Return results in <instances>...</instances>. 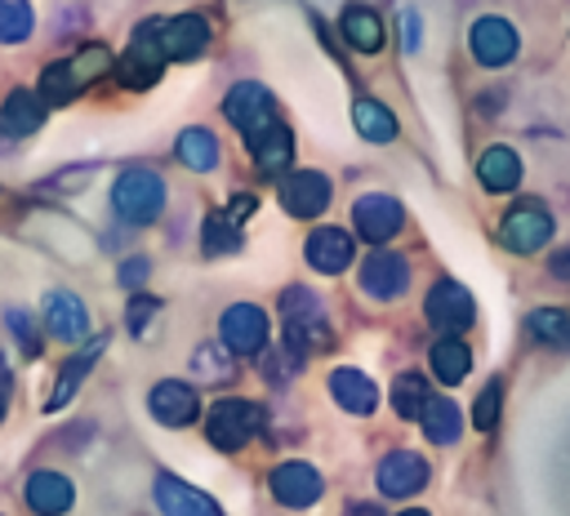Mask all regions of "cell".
<instances>
[{"label": "cell", "instance_id": "obj_25", "mask_svg": "<svg viewBox=\"0 0 570 516\" xmlns=\"http://www.w3.org/2000/svg\"><path fill=\"white\" fill-rule=\"evenodd\" d=\"M338 27H343V40L352 49H361V53H379L383 49V22H379V13L370 4H347Z\"/></svg>", "mask_w": 570, "mask_h": 516}, {"label": "cell", "instance_id": "obj_5", "mask_svg": "<svg viewBox=\"0 0 570 516\" xmlns=\"http://www.w3.org/2000/svg\"><path fill=\"white\" fill-rule=\"evenodd\" d=\"M499 240L512 249V254H534L552 240V214L539 205V200H521L503 214L499 222Z\"/></svg>", "mask_w": 570, "mask_h": 516}, {"label": "cell", "instance_id": "obj_40", "mask_svg": "<svg viewBox=\"0 0 570 516\" xmlns=\"http://www.w3.org/2000/svg\"><path fill=\"white\" fill-rule=\"evenodd\" d=\"M156 311H160V302H156V298H134V302H129V334L138 338V334L151 325V316H156Z\"/></svg>", "mask_w": 570, "mask_h": 516}, {"label": "cell", "instance_id": "obj_37", "mask_svg": "<svg viewBox=\"0 0 570 516\" xmlns=\"http://www.w3.org/2000/svg\"><path fill=\"white\" fill-rule=\"evenodd\" d=\"M499 409H503V383L490 378V383L481 387L476 405H472V423H476V431H490V427L499 423Z\"/></svg>", "mask_w": 570, "mask_h": 516}, {"label": "cell", "instance_id": "obj_31", "mask_svg": "<svg viewBox=\"0 0 570 516\" xmlns=\"http://www.w3.org/2000/svg\"><path fill=\"white\" fill-rule=\"evenodd\" d=\"M111 67H116V58H111V49H107V44H85L76 58H67V71H71V80H76V89H80V93H85L94 80H102Z\"/></svg>", "mask_w": 570, "mask_h": 516}, {"label": "cell", "instance_id": "obj_15", "mask_svg": "<svg viewBox=\"0 0 570 516\" xmlns=\"http://www.w3.org/2000/svg\"><path fill=\"white\" fill-rule=\"evenodd\" d=\"M428 476H432V467H428V458L414 454V449H392V454L379 463V489H383L387 498H410V494H419V489L428 485Z\"/></svg>", "mask_w": 570, "mask_h": 516}, {"label": "cell", "instance_id": "obj_30", "mask_svg": "<svg viewBox=\"0 0 570 516\" xmlns=\"http://www.w3.org/2000/svg\"><path fill=\"white\" fill-rule=\"evenodd\" d=\"M178 160H183L187 169L209 173V169L218 165V142H214V133H209V129H200V125L183 129V133H178Z\"/></svg>", "mask_w": 570, "mask_h": 516}, {"label": "cell", "instance_id": "obj_38", "mask_svg": "<svg viewBox=\"0 0 570 516\" xmlns=\"http://www.w3.org/2000/svg\"><path fill=\"white\" fill-rule=\"evenodd\" d=\"M196 374H205V378H218V383H232V374H236V365H232V351H227V347H214V343H205V347L196 351Z\"/></svg>", "mask_w": 570, "mask_h": 516}, {"label": "cell", "instance_id": "obj_16", "mask_svg": "<svg viewBox=\"0 0 570 516\" xmlns=\"http://www.w3.org/2000/svg\"><path fill=\"white\" fill-rule=\"evenodd\" d=\"M267 485H272L276 503H285V507H312L321 498V489H325L321 485V472L312 463H298V458L276 463L272 476H267Z\"/></svg>", "mask_w": 570, "mask_h": 516}, {"label": "cell", "instance_id": "obj_43", "mask_svg": "<svg viewBox=\"0 0 570 516\" xmlns=\"http://www.w3.org/2000/svg\"><path fill=\"white\" fill-rule=\"evenodd\" d=\"M254 209H258V200H254V196H232V209H227V218H232V222H240V218H249Z\"/></svg>", "mask_w": 570, "mask_h": 516}, {"label": "cell", "instance_id": "obj_21", "mask_svg": "<svg viewBox=\"0 0 570 516\" xmlns=\"http://www.w3.org/2000/svg\"><path fill=\"white\" fill-rule=\"evenodd\" d=\"M303 254H307V262H312L316 271L338 276V271L352 262V236H347V231H338V227H316V231L307 236Z\"/></svg>", "mask_w": 570, "mask_h": 516}, {"label": "cell", "instance_id": "obj_47", "mask_svg": "<svg viewBox=\"0 0 570 516\" xmlns=\"http://www.w3.org/2000/svg\"><path fill=\"white\" fill-rule=\"evenodd\" d=\"M0 418H4V396H0Z\"/></svg>", "mask_w": 570, "mask_h": 516}, {"label": "cell", "instance_id": "obj_44", "mask_svg": "<svg viewBox=\"0 0 570 516\" xmlns=\"http://www.w3.org/2000/svg\"><path fill=\"white\" fill-rule=\"evenodd\" d=\"M548 271H552V276H561V280H570V249H557V254H552V262H548Z\"/></svg>", "mask_w": 570, "mask_h": 516}, {"label": "cell", "instance_id": "obj_34", "mask_svg": "<svg viewBox=\"0 0 570 516\" xmlns=\"http://www.w3.org/2000/svg\"><path fill=\"white\" fill-rule=\"evenodd\" d=\"M40 98L45 102H71V98H80V89H76V80H71V71H67V58H58V62H49L45 71H40Z\"/></svg>", "mask_w": 570, "mask_h": 516}, {"label": "cell", "instance_id": "obj_20", "mask_svg": "<svg viewBox=\"0 0 570 516\" xmlns=\"http://www.w3.org/2000/svg\"><path fill=\"white\" fill-rule=\"evenodd\" d=\"M107 347V334H98V338H89L76 356H67V365L58 369V383H53V391H49V400H45V409L53 414V409H62L76 391H80V383H85V374L94 369V360H98V351Z\"/></svg>", "mask_w": 570, "mask_h": 516}, {"label": "cell", "instance_id": "obj_41", "mask_svg": "<svg viewBox=\"0 0 570 516\" xmlns=\"http://www.w3.org/2000/svg\"><path fill=\"white\" fill-rule=\"evenodd\" d=\"M9 329H13L18 338H22V351H27V356H40V338H36V329L27 325V316H22L18 307L9 311Z\"/></svg>", "mask_w": 570, "mask_h": 516}, {"label": "cell", "instance_id": "obj_4", "mask_svg": "<svg viewBox=\"0 0 570 516\" xmlns=\"http://www.w3.org/2000/svg\"><path fill=\"white\" fill-rule=\"evenodd\" d=\"M423 311H428V325L441 334V338H454V334H463L472 320H476V302H472V294L459 285V280H436L432 289H428V302H423Z\"/></svg>", "mask_w": 570, "mask_h": 516}, {"label": "cell", "instance_id": "obj_2", "mask_svg": "<svg viewBox=\"0 0 570 516\" xmlns=\"http://www.w3.org/2000/svg\"><path fill=\"white\" fill-rule=\"evenodd\" d=\"M111 205L125 222L142 227V222H156L160 209H165V182L156 169H125L111 187Z\"/></svg>", "mask_w": 570, "mask_h": 516}, {"label": "cell", "instance_id": "obj_35", "mask_svg": "<svg viewBox=\"0 0 570 516\" xmlns=\"http://www.w3.org/2000/svg\"><path fill=\"white\" fill-rule=\"evenodd\" d=\"M240 249V222H232L227 214H209L205 218V254H236Z\"/></svg>", "mask_w": 570, "mask_h": 516}, {"label": "cell", "instance_id": "obj_8", "mask_svg": "<svg viewBox=\"0 0 570 516\" xmlns=\"http://www.w3.org/2000/svg\"><path fill=\"white\" fill-rule=\"evenodd\" d=\"M156 44L165 62H187L209 44V22L200 13H178V18H156Z\"/></svg>", "mask_w": 570, "mask_h": 516}, {"label": "cell", "instance_id": "obj_17", "mask_svg": "<svg viewBox=\"0 0 570 516\" xmlns=\"http://www.w3.org/2000/svg\"><path fill=\"white\" fill-rule=\"evenodd\" d=\"M45 325H49V334H53L58 343H80V338L89 334V311H85V302H80L76 294L53 289V294L45 298Z\"/></svg>", "mask_w": 570, "mask_h": 516}, {"label": "cell", "instance_id": "obj_19", "mask_svg": "<svg viewBox=\"0 0 570 516\" xmlns=\"http://www.w3.org/2000/svg\"><path fill=\"white\" fill-rule=\"evenodd\" d=\"M156 507L165 512V516H223L218 507H214V498H205L200 489H191L187 480H178V476H156Z\"/></svg>", "mask_w": 570, "mask_h": 516}, {"label": "cell", "instance_id": "obj_11", "mask_svg": "<svg viewBox=\"0 0 570 516\" xmlns=\"http://www.w3.org/2000/svg\"><path fill=\"white\" fill-rule=\"evenodd\" d=\"M281 205L294 218H316L330 205V178L321 169H294L281 178Z\"/></svg>", "mask_w": 570, "mask_h": 516}, {"label": "cell", "instance_id": "obj_45", "mask_svg": "<svg viewBox=\"0 0 570 516\" xmlns=\"http://www.w3.org/2000/svg\"><path fill=\"white\" fill-rule=\"evenodd\" d=\"M405 44H410V49L419 44V18H414V13H405Z\"/></svg>", "mask_w": 570, "mask_h": 516}, {"label": "cell", "instance_id": "obj_1", "mask_svg": "<svg viewBox=\"0 0 570 516\" xmlns=\"http://www.w3.org/2000/svg\"><path fill=\"white\" fill-rule=\"evenodd\" d=\"M281 329H285V343L294 351H316V347L330 351V343H334L325 302L303 285H289L281 294Z\"/></svg>", "mask_w": 570, "mask_h": 516}, {"label": "cell", "instance_id": "obj_32", "mask_svg": "<svg viewBox=\"0 0 570 516\" xmlns=\"http://www.w3.org/2000/svg\"><path fill=\"white\" fill-rule=\"evenodd\" d=\"M525 329L543 343V347H570V316L561 307H534L525 316Z\"/></svg>", "mask_w": 570, "mask_h": 516}, {"label": "cell", "instance_id": "obj_7", "mask_svg": "<svg viewBox=\"0 0 570 516\" xmlns=\"http://www.w3.org/2000/svg\"><path fill=\"white\" fill-rule=\"evenodd\" d=\"M160 67H165V58H160V44H156V18H151V22H142V27L134 31L125 58L116 62V76H120L125 89H151V85L160 80Z\"/></svg>", "mask_w": 570, "mask_h": 516}, {"label": "cell", "instance_id": "obj_22", "mask_svg": "<svg viewBox=\"0 0 570 516\" xmlns=\"http://www.w3.org/2000/svg\"><path fill=\"white\" fill-rule=\"evenodd\" d=\"M40 125H45V98L31 93V89H13V93L4 98V107H0V129H4L9 138H27V133H36Z\"/></svg>", "mask_w": 570, "mask_h": 516}, {"label": "cell", "instance_id": "obj_29", "mask_svg": "<svg viewBox=\"0 0 570 516\" xmlns=\"http://www.w3.org/2000/svg\"><path fill=\"white\" fill-rule=\"evenodd\" d=\"M468 369H472V351H468V343H459V338H441V343L432 347V374H436L445 387L463 383Z\"/></svg>", "mask_w": 570, "mask_h": 516}, {"label": "cell", "instance_id": "obj_9", "mask_svg": "<svg viewBox=\"0 0 570 516\" xmlns=\"http://www.w3.org/2000/svg\"><path fill=\"white\" fill-rule=\"evenodd\" d=\"M218 334H223V347H227L232 356H258V351L267 347V316H263V307H254V302H232V307L223 311Z\"/></svg>", "mask_w": 570, "mask_h": 516}, {"label": "cell", "instance_id": "obj_12", "mask_svg": "<svg viewBox=\"0 0 570 516\" xmlns=\"http://www.w3.org/2000/svg\"><path fill=\"white\" fill-rule=\"evenodd\" d=\"M468 49L481 67H503L517 58V27L508 18H476L468 31Z\"/></svg>", "mask_w": 570, "mask_h": 516}, {"label": "cell", "instance_id": "obj_46", "mask_svg": "<svg viewBox=\"0 0 570 516\" xmlns=\"http://www.w3.org/2000/svg\"><path fill=\"white\" fill-rule=\"evenodd\" d=\"M396 516H428V512H419V507H410V512H396Z\"/></svg>", "mask_w": 570, "mask_h": 516}, {"label": "cell", "instance_id": "obj_6", "mask_svg": "<svg viewBox=\"0 0 570 516\" xmlns=\"http://www.w3.org/2000/svg\"><path fill=\"white\" fill-rule=\"evenodd\" d=\"M223 116H227L245 138H254V133H263L267 125H276V98H272L263 85L240 80V85L227 89V98H223Z\"/></svg>", "mask_w": 570, "mask_h": 516}, {"label": "cell", "instance_id": "obj_27", "mask_svg": "<svg viewBox=\"0 0 570 516\" xmlns=\"http://www.w3.org/2000/svg\"><path fill=\"white\" fill-rule=\"evenodd\" d=\"M419 423H423V431H428V440H432V445H454V440H459V431H463L459 405H454V400H445V396H428V405H423Z\"/></svg>", "mask_w": 570, "mask_h": 516}, {"label": "cell", "instance_id": "obj_39", "mask_svg": "<svg viewBox=\"0 0 570 516\" xmlns=\"http://www.w3.org/2000/svg\"><path fill=\"white\" fill-rule=\"evenodd\" d=\"M263 351H267V347H263ZM298 365H303V360H298V351H294V347H285V343H281L276 351H267V356H263V369H267V378H276V383L294 378V374H298Z\"/></svg>", "mask_w": 570, "mask_h": 516}, {"label": "cell", "instance_id": "obj_23", "mask_svg": "<svg viewBox=\"0 0 570 516\" xmlns=\"http://www.w3.org/2000/svg\"><path fill=\"white\" fill-rule=\"evenodd\" d=\"M245 142H249V156H254V165H258L263 173H281V169L289 165V156H294V133H289L285 120L267 125L263 133H254V138H245Z\"/></svg>", "mask_w": 570, "mask_h": 516}, {"label": "cell", "instance_id": "obj_33", "mask_svg": "<svg viewBox=\"0 0 570 516\" xmlns=\"http://www.w3.org/2000/svg\"><path fill=\"white\" fill-rule=\"evenodd\" d=\"M423 405H428V383H423L419 374H401V378L392 383V409H396L401 418H419Z\"/></svg>", "mask_w": 570, "mask_h": 516}, {"label": "cell", "instance_id": "obj_42", "mask_svg": "<svg viewBox=\"0 0 570 516\" xmlns=\"http://www.w3.org/2000/svg\"><path fill=\"white\" fill-rule=\"evenodd\" d=\"M147 271H151V262H147V258H125V262H120V285L138 289V285L147 280Z\"/></svg>", "mask_w": 570, "mask_h": 516}, {"label": "cell", "instance_id": "obj_10", "mask_svg": "<svg viewBox=\"0 0 570 516\" xmlns=\"http://www.w3.org/2000/svg\"><path fill=\"white\" fill-rule=\"evenodd\" d=\"M352 222H356V236H361V240L383 245V240H392V236L401 231L405 209H401V200H392V196H383V191H370V196H361V200L352 205Z\"/></svg>", "mask_w": 570, "mask_h": 516}, {"label": "cell", "instance_id": "obj_26", "mask_svg": "<svg viewBox=\"0 0 570 516\" xmlns=\"http://www.w3.org/2000/svg\"><path fill=\"white\" fill-rule=\"evenodd\" d=\"M476 178L485 191H512L521 182V156L512 147H490L476 160Z\"/></svg>", "mask_w": 570, "mask_h": 516}, {"label": "cell", "instance_id": "obj_36", "mask_svg": "<svg viewBox=\"0 0 570 516\" xmlns=\"http://www.w3.org/2000/svg\"><path fill=\"white\" fill-rule=\"evenodd\" d=\"M31 36V4L27 0H0V40L18 44Z\"/></svg>", "mask_w": 570, "mask_h": 516}, {"label": "cell", "instance_id": "obj_18", "mask_svg": "<svg viewBox=\"0 0 570 516\" xmlns=\"http://www.w3.org/2000/svg\"><path fill=\"white\" fill-rule=\"evenodd\" d=\"M22 498H27V507L36 516H62L76 503V489H71V480L62 472H31Z\"/></svg>", "mask_w": 570, "mask_h": 516}, {"label": "cell", "instance_id": "obj_24", "mask_svg": "<svg viewBox=\"0 0 570 516\" xmlns=\"http://www.w3.org/2000/svg\"><path fill=\"white\" fill-rule=\"evenodd\" d=\"M330 396H334L347 414H374V405H379V387H374L361 369H352V365H343V369L330 374Z\"/></svg>", "mask_w": 570, "mask_h": 516}, {"label": "cell", "instance_id": "obj_13", "mask_svg": "<svg viewBox=\"0 0 570 516\" xmlns=\"http://www.w3.org/2000/svg\"><path fill=\"white\" fill-rule=\"evenodd\" d=\"M405 285H410V262H405L401 254H392V249H374V254L361 262V289H365L370 298H379V302L401 298Z\"/></svg>", "mask_w": 570, "mask_h": 516}, {"label": "cell", "instance_id": "obj_3", "mask_svg": "<svg viewBox=\"0 0 570 516\" xmlns=\"http://www.w3.org/2000/svg\"><path fill=\"white\" fill-rule=\"evenodd\" d=\"M258 427H263V409H258L254 400H240V396L218 400V405L209 409V418H205V436H209V445H218L223 454H236Z\"/></svg>", "mask_w": 570, "mask_h": 516}, {"label": "cell", "instance_id": "obj_28", "mask_svg": "<svg viewBox=\"0 0 570 516\" xmlns=\"http://www.w3.org/2000/svg\"><path fill=\"white\" fill-rule=\"evenodd\" d=\"M352 125H356V133L370 138V142H392V138H396V116H392L383 102H374V98H356V102H352Z\"/></svg>", "mask_w": 570, "mask_h": 516}, {"label": "cell", "instance_id": "obj_14", "mask_svg": "<svg viewBox=\"0 0 570 516\" xmlns=\"http://www.w3.org/2000/svg\"><path fill=\"white\" fill-rule=\"evenodd\" d=\"M147 409H151V418L165 423V427H187V423H196V414H200V396H196L191 383L160 378V383L151 387V396H147Z\"/></svg>", "mask_w": 570, "mask_h": 516}]
</instances>
